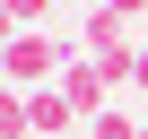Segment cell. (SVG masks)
Returning a JSON list of instances; mask_svg holds the SVG:
<instances>
[{"label":"cell","mask_w":148,"mask_h":139,"mask_svg":"<svg viewBox=\"0 0 148 139\" xmlns=\"http://www.w3.org/2000/svg\"><path fill=\"white\" fill-rule=\"evenodd\" d=\"M0 61H9V87H52V78H61V61H70V52H61L52 35H18L9 52H0Z\"/></svg>","instance_id":"cell-1"},{"label":"cell","mask_w":148,"mask_h":139,"mask_svg":"<svg viewBox=\"0 0 148 139\" xmlns=\"http://www.w3.org/2000/svg\"><path fill=\"white\" fill-rule=\"evenodd\" d=\"M52 87L70 96V113H79V122H87V113H105V96H113L122 78H113V70H105V61H61V78H52Z\"/></svg>","instance_id":"cell-2"},{"label":"cell","mask_w":148,"mask_h":139,"mask_svg":"<svg viewBox=\"0 0 148 139\" xmlns=\"http://www.w3.org/2000/svg\"><path fill=\"white\" fill-rule=\"evenodd\" d=\"M26 122H35L44 139H61V130H79V113H70V96H61V87H26Z\"/></svg>","instance_id":"cell-3"},{"label":"cell","mask_w":148,"mask_h":139,"mask_svg":"<svg viewBox=\"0 0 148 139\" xmlns=\"http://www.w3.org/2000/svg\"><path fill=\"white\" fill-rule=\"evenodd\" d=\"M79 44H87V52H139V44H131V18H122V9H87Z\"/></svg>","instance_id":"cell-4"},{"label":"cell","mask_w":148,"mask_h":139,"mask_svg":"<svg viewBox=\"0 0 148 139\" xmlns=\"http://www.w3.org/2000/svg\"><path fill=\"white\" fill-rule=\"evenodd\" d=\"M148 122H131L122 104H105V113H87V139H139Z\"/></svg>","instance_id":"cell-5"},{"label":"cell","mask_w":148,"mask_h":139,"mask_svg":"<svg viewBox=\"0 0 148 139\" xmlns=\"http://www.w3.org/2000/svg\"><path fill=\"white\" fill-rule=\"evenodd\" d=\"M35 122H26V87H0V139H26Z\"/></svg>","instance_id":"cell-6"},{"label":"cell","mask_w":148,"mask_h":139,"mask_svg":"<svg viewBox=\"0 0 148 139\" xmlns=\"http://www.w3.org/2000/svg\"><path fill=\"white\" fill-rule=\"evenodd\" d=\"M0 9L18 18V35H44V9H52V0H0Z\"/></svg>","instance_id":"cell-7"},{"label":"cell","mask_w":148,"mask_h":139,"mask_svg":"<svg viewBox=\"0 0 148 139\" xmlns=\"http://www.w3.org/2000/svg\"><path fill=\"white\" fill-rule=\"evenodd\" d=\"M131 87H148V44H139V52H131Z\"/></svg>","instance_id":"cell-8"},{"label":"cell","mask_w":148,"mask_h":139,"mask_svg":"<svg viewBox=\"0 0 148 139\" xmlns=\"http://www.w3.org/2000/svg\"><path fill=\"white\" fill-rule=\"evenodd\" d=\"M105 9H122V18H148V0H105Z\"/></svg>","instance_id":"cell-9"},{"label":"cell","mask_w":148,"mask_h":139,"mask_svg":"<svg viewBox=\"0 0 148 139\" xmlns=\"http://www.w3.org/2000/svg\"><path fill=\"white\" fill-rule=\"evenodd\" d=\"M0 87H9V61H0Z\"/></svg>","instance_id":"cell-10"},{"label":"cell","mask_w":148,"mask_h":139,"mask_svg":"<svg viewBox=\"0 0 148 139\" xmlns=\"http://www.w3.org/2000/svg\"><path fill=\"white\" fill-rule=\"evenodd\" d=\"M139 139H148V130H139Z\"/></svg>","instance_id":"cell-11"}]
</instances>
